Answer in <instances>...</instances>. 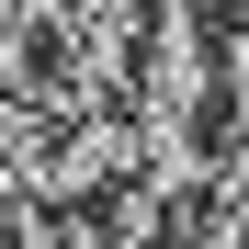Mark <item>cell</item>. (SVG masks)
Listing matches in <instances>:
<instances>
[{
	"mask_svg": "<svg viewBox=\"0 0 249 249\" xmlns=\"http://www.w3.org/2000/svg\"><path fill=\"white\" fill-rule=\"evenodd\" d=\"M215 79H227V113H238V136H249V0L215 12Z\"/></svg>",
	"mask_w": 249,
	"mask_h": 249,
	"instance_id": "obj_2",
	"label": "cell"
},
{
	"mask_svg": "<svg viewBox=\"0 0 249 249\" xmlns=\"http://www.w3.org/2000/svg\"><path fill=\"white\" fill-rule=\"evenodd\" d=\"M12 249H102V227L79 215V204H46V215H34V227H23Z\"/></svg>",
	"mask_w": 249,
	"mask_h": 249,
	"instance_id": "obj_3",
	"label": "cell"
},
{
	"mask_svg": "<svg viewBox=\"0 0 249 249\" xmlns=\"http://www.w3.org/2000/svg\"><path fill=\"white\" fill-rule=\"evenodd\" d=\"M136 46H147V0H57L46 34H34V57L68 102H124Z\"/></svg>",
	"mask_w": 249,
	"mask_h": 249,
	"instance_id": "obj_1",
	"label": "cell"
},
{
	"mask_svg": "<svg viewBox=\"0 0 249 249\" xmlns=\"http://www.w3.org/2000/svg\"><path fill=\"white\" fill-rule=\"evenodd\" d=\"M34 215H46V204H34V181L12 170V159H0V249H12V238H23Z\"/></svg>",
	"mask_w": 249,
	"mask_h": 249,
	"instance_id": "obj_4",
	"label": "cell"
}]
</instances>
